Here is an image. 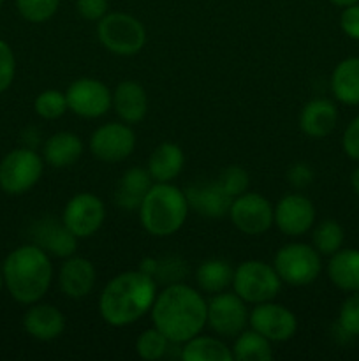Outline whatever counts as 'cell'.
Instances as JSON below:
<instances>
[{
    "mask_svg": "<svg viewBox=\"0 0 359 361\" xmlns=\"http://www.w3.org/2000/svg\"><path fill=\"white\" fill-rule=\"evenodd\" d=\"M153 326L172 344H185L208 323V303L190 286L176 282L158 293L151 307Z\"/></svg>",
    "mask_w": 359,
    "mask_h": 361,
    "instance_id": "obj_1",
    "label": "cell"
},
{
    "mask_svg": "<svg viewBox=\"0 0 359 361\" xmlns=\"http://www.w3.org/2000/svg\"><path fill=\"white\" fill-rule=\"evenodd\" d=\"M157 282L141 270L123 271L106 284L99 300L102 319L116 328L129 326L153 307Z\"/></svg>",
    "mask_w": 359,
    "mask_h": 361,
    "instance_id": "obj_2",
    "label": "cell"
},
{
    "mask_svg": "<svg viewBox=\"0 0 359 361\" xmlns=\"http://www.w3.org/2000/svg\"><path fill=\"white\" fill-rule=\"evenodd\" d=\"M4 282L16 302L37 303L51 286L53 264L49 254L39 245L14 249L4 261Z\"/></svg>",
    "mask_w": 359,
    "mask_h": 361,
    "instance_id": "obj_3",
    "label": "cell"
},
{
    "mask_svg": "<svg viewBox=\"0 0 359 361\" xmlns=\"http://www.w3.org/2000/svg\"><path fill=\"white\" fill-rule=\"evenodd\" d=\"M189 201L183 190L171 182H157L150 187L139 207L143 228L153 236L175 235L187 221Z\"/></svg>",
    "mask_w": 359,
    "mask_h": 361,
    "instance_id": "obj_4",
    "label": "cell"
},
{
    "mask_svg": "<svg viewBox=\"0 0 359 361\" xmlns=\"http://www.w3.org/2000/svg\"><path fill=\"white\" fill-rule=\"evenodd\" d=\"M97 35L108 51L120 56H132L143 49L146 30L137 18L125 13H108L99 20Z\"/></svg>",
    "mask_w": 359,
    "mask_h": 361,
    "instance_id": "obj_5",
    "label": "cell"
},
{
    "mask_svg": "<svg viewBox=\"0 0 359 361\" xmlns=\"http://www.w3.org/2000/svg\"><path fill=\"white\" fill-rule=\"evenodd\" d=\"M234 293L245 303L271 302L282 289V279L278 277L275 267L263 261H245L234 270L232 277Z\"/></svg>",
    "mask_w": 359,
    "mask_h": 361,
    "instance_id": "obj_6",
    "label": "cell"
},
{
    "mask_svg": "<svg viewBox=\"0 0 359 361\" xmlns=\"http://www.w3.org/2000/svg\"><path fill=\"white\" fill-rule=\"evenodd\" d=\"M282 282L291 286H308L320 275L322 263L315 247L306 243H289L277 252L273 261Z\"/></svg>",
    "mask_w": 359,
    "mask_h": 361,
    "instance_id": "obj_7",
    "label": "cell"
},
{
    "mask_svg": "<svg viewBox=\"0 0 359 361\" xmlns=\"http://www.w3.org/2000/svg\"><path fill=\"white\" fill-rule=\"evenodd\" d=\"M42 159L30 148L9 152L0 162V189L7 194H25L42 175Z\"/></svg>",
    "mask_w": 359,
    "mask_h": 361,
    "instance_id": "obj_8",
    "label": "cell"
},
{
    "mask_svg": "<svg viewBox=\"0 0 359 361\" xmlns=\"http://www.w3.org/2000/svg\"><path fill=\"white\" fill-rule=\"evenodd\" d=\"M273 204L264 196L245 192L234 197L229 208V217L234 228L245 235H263L273 224Z\"/></svg>",
    "mask_w": 359,
    "mask_h": 361,
    "instance_id": "obj_9",
    "label": "cell"
},
{
    "mask_svg": "<svg viewBox=\"0 0 359 361\" xmlns=\"http://www.w3.org/2000/svg\"><path fill=\"white\" fill-rule=\"evenodd\" d=\"M67 106L83 118H99L106 115L113 104V94L102 81L94 78H80L65 92Z\"/></svg>",
    "mask_w": 359,
    "mask_h": 361,
    "instance_id": "obj_10",
    "label": "cell"
},
{
    "mask_svg": "<svg viewBox=\"0 0 359 361\" xmlns=\"http://www.w3.org/2000/svg\"><path fill=\"white\" fill-rule=\"evenodd\" d=\"M106 219V207L95 194L80 192L70 197L62 214V221L77 238H90L101 229Z\"/></svg>",
    "mask_w": 359,
    "mask_h": 361,
    "instance_id": "obj_11",
    "label": "cell"
},
{
    "mask_svg": "<svg viewBox=\"0 0 359 361\" xmlns=\"http://www.w3.org/2000/svg\"><path fill=\"white\" fill-rule=\"evenodd\" d=\"M248 323V310L245 300L236 293H217L208 302V324L211 330L224 337H236Z\"/></svg>",
    "mask_w": 359,
    "mask_h": 361,
    "instance_id": "obj_12",
    "label": "cell"
},
{
    "mask_svg": "<svg viewBox=\"0 0 359 361\" xmlns=\"http://www.w3.org/2000/svg\"><path fill=\"white\" fill-rule=\"evenodd\" d=\"M136 147L134 130L127 123L111 122L101 126L90 137V152L102 162H122Z\"/></svg>",
    "mask_w": 359,
    "mask_h": 361,
    "instance_id": "obj_13",
    "label": "cell"
},
{
    "mask_svg": "<svg viewBox=\"0 0 359 361\" xmlns=\"http://www.w3.org/2000/svg\"><path fill=\"white\" fill-rule=\"evenodd\" d=\"M248 323L252 330L259 331L270 342H285L294 337L298 330V319L294 312L278 303H257L250 312Z\"/></svg>",
    "mask_w": 359,
    "mask_h": 361,
    "instance_id": "obj_14",
    "label": "cell"
},
{
    "mask_svg": "<svg viewBox=\"0 0 359 361\" xmlns=\"http://www.w3.org/2000/svg\"><path fill=\"white\" fill-rule=\"evenodd\" d=\"M315 221V207L303 194H289L282 197L273 210V222L284 235L301 236Z\"/></svg>",
    "mask_w": 359,
    "mask_h": 361,
    "instance_id": "obj_15",
    "label": "cell"
},
{
    "mask_svg": "<svg viewBox=\"0 0 359 361\" xmlns=\"http://www.w3.org/2000/svg\"><path fill=\"white\" fill-rule=\"evenodd\" d=\"M189 208H194L206 219H220L229 215L232 197L217 182H199L185 190Z\"/></svg>",
    "mask_w": 359,
    "mask_h": 361,
    "instance_id": "obj_16",
    "label": "cell"
},
{
    "mask_svg": "<svg viewBox=\"0 0 359 361\" xmlns=\"http://www.w3.org/2000/svg\"><path fill=\"white\" fill-rule=\"evenodd\" d=\"M35 245L56 257H70L77 249V236L63 224V221L46 219L34 231Z\"/></svg>",
    "mask_w": 359,
    "mask_h": 361,
    "instance_id": "obj_17",
    "label": "cell"
},
{
    "mask_svg": "<svg viewBox=\"0 0 359 361\" xmlns=\"http://www.w3.org/2000/svg\"><path fill=\"white\" fill-rule=\"evenodd\" d=\"M95 268L87 257H67L60 268V289L70 298H84L95 286Z\"/></svg>",
    "mask_w": 359,
    "mask_h": 361,
    "instance_id": "obj_18",
    "label": "cell"
},
{
    "mask_svg": "<svg viewBox=\"0 0 359 361\" xmlns=\"http://www.w3.org/2000/svg\"><path fill=\"white\" fill-rule=\"evenodd\" d=\"M338 122V109L327 99H313V101L306 102L299 115V127L303 133L310 137H320L329 136L334 130Z\"/></svg>",
    "mask_w": 359,
    "mask_h": 361,
    "instance_id": "obj_19",
    "label": "cell"
},
{
    "mask_svg": "<svg viewBox=\"0 0 359 361\" xmlns=\"http://www.w3.org/2000/svg\"><path fill=\"white\" fill-rule=\"evenodd\" d=\"M23 326L30 337L37 341H53L58 338L65 330V317L56 307L48 303H39L28 309L23 317Z\"/></svg>",
    "mask_w": 359,
    "mask_h": 361,
    "instance_id": "obj_20",
    "label": "cell"
},
{
    "mask_svg": "<svg viewBox=\"0 0 359 361\" xmlns=\"http://www.w3.org/2000/svg\"><path fill=\"white\" fill-rule=\"evenodd\" d=\"M113 106L125 123L141 122L148 111L146 92L136 81H122L113 92Z\"/></svg>",
    "mask_w": 359,
    "mask_h": 361,
    "instance_id": "obj_21",
    "label": "cell"
},
{
    "mask_svg": "<svg viewBox=\"0 0 359 361\" xmlns=\"http://www.w3.org/2000/svg\"><path fill=\"white\" fill-rule=\"evenodd\" d=\"M151 175L148 169L143 168H130L120 178L118 185L115 190V201L120 208L125 210H139L144 196L150 190Z\"/></svg>",
    "mask_w": 359,
    "mask_h": 361,
    "instance_id": "obj_22",
    "label": "cell"
},
{
    "mask_svg": "<svg viewBox=\"0 0 359 361\" xmlns=\"http://www.w3.org/2000/svg\"><path fill=\"white\" fill-rule=\"evenodd\" d=\"M327 277L338 289L347 293L359 291V250L340 249L327 263Z\"/></svg>",
    "mask_w": 359,
    "mask_h": 361,
    "instance_id": "obj_23",
    "label": "cell"
},
{
    "mask_svg": "<svg viewBox=\"0 0 359 361\" xmlns=\"http://www.w3.org/2000/svg\"><path fill=\"white\" fill-rule=\"evenodd\" d=\"M185 164L183 150L175 143H160L148 159V171L155 182H172Z\"/></svg>",
    "mask_w": 359,
    "mask_h": 361,
    "instance_id": "obj_24",
    "label": "cell"
},
{
    "mask_svg": "<svg viewBox=\"0 0 359 361\" xmlns=\"http://www.w3.org/2000/svg\"><path fill=\"white\" fill-rule=\"evenodd\" d=\"M83 154V141L74 133H56L44 143V161L53 168H69Z\"/></svg>",
    "mask_w": 359,
    "mask_h": 361,
    "instance_id": "obj_25",
    "label": "cell"
},
{
    "mask_svg": "<svg viewBox=\"0 0 359 361\" xmlns=\"http://www.w3.org/2000/svg\"><path fill=\"white\" fill-rule=\"evenodd\" d=\"M331 90L344 104H359V56L341 60L334 67L331 74Z\"/></svg>",
    "mask_w": 359,
    "mask_h": 361,
    "instance_id": "obj_26",
    "label": "cell"
},
{
    "mask_svg": "<svg viewBox=\"0 0 359 361\" xmlns=\"http://www.w3.org/2000/svg\"><path fill=\"white\" fill-rule=\"evenodd\" d=\"M232 277H234V270L224 259L204 261L196 271L197 286L204 293H210V295H217V293L225 291L227 286L232 284Z\"/></svg>",
    "mask_w": 359,
    "mask_h": 361,
    "instance_id": "obj_27",
    "label": "cell"
},
{
    "mask_svg": "<svg viewBox=\"0 0 359 361\" xmlns=\"http://www.w3.org/2000/svg\"><path fill=\"white\" fill-rule=\"evenodd\" d=\"M183 361H232V351L224 344L211 337H192L185 342L182 349Z\"/></svg>",
    "mask_w": 359,
    "mask_h": 361,
    "instance_id": "obj_28",
    "label": "cell"
},
{
    "mask_svg": "<svg viewBox=\"0 0 359 361\" xmlns=\"http://www.w3.org/2000/svg\"><path fill=\"white\" fill-rule=\"evenodd\" d=\"M232 356L238 361H271L273 349L270 341L256 330H243L232 345Z\"/></svg>",
    "mask_w": 359,
    "mask_h": 361,
    "instance_id": "obj_29",
    "label": "cell"
},
{
    "mask_svg": "<svg viewBox=\"0 0 359 361\" xmlns=\"http://www.w3.org/2000/svg\"><path fill=\"white\" fill-rule=\"evenodd\" d=\"M313 247L320 256H333L341 249L345 240L344 228L333 219H326L315 228L312 235Z\"/></svg>",
    "mask_w": 359,
    "mask_h": 361,
    "instance_id": "obj_30",
    "label": "cell"
},
{
    "mask_svg": "<svg viewBox=\"0 0 359 361\" xmlns=\"http://www.w3.org/2000/svg\"><path fill=\"white\" fill-rule=\"evenodd\" d=\"M169 341L165 338L164 334L157 330V328H150V330H144L139 335L136 342V351L137 355L146 361H157L168 351Z\"/></svg>",
    "mask_w": 359,
    "mask_h": 361,
    "instance_id": "obj_31",
    "label": "cell"
},
{
    "mask_svg": "<svg viewBox=\"0 0 359 361\" xmlns=\"http://www.w3.org/2000/svg\"><path fill=\"white\" fill-rule=\"evenodd\" d=\"M35 113L44 120H56L69 109L67 97L60 90H44L35 97Z\"/></svg>",
    "mask_w": 359,
    "mask_h": 361,
    "instance_id": "obj_32",
    "label": "cell"
},
{
    "mask_svg": "<svg viewBox=\"0 0 359 361\" xmlns=\"http://www.w3.org/2000/svg\"><path fill=\"white\" fill-rule=\"evenodd\" d=\"M60 0H16L21 16L30 23H44L56 13Z\"/></svg>",
    "mask_w": 359,
    "mask_h": 361,
    "instance_id": "obj_33",
    "label": "cell"
},
{
    "mask_svg": "<svg viewBox=\"0 0 359 361\" xmlns=\"http://www.w3.org/2000/svg\"><path fill=\"white\" fill-rule=\"evenodd\" d=\"M218 183H220V185L224 187L225 192L234 200V197L241 196V194H245L246 190H248L250 176L248 173L243 168H239V166H229V168H225L224 171L220 173Z\"/></svg>",
    "mask_w": 359,
    "mask_h": 361,
    "instance_id": "obj_34",
    "label": "cell"
},
{
    "mask_svg": "<svg viewBox=\"0 0 359 361\" xmlns=\"http://www.w3.org/2000/svg\"><path fill=\"white\" fill-rule=\"evenodd\" d=\"M187 275V264L185 261L180 257L168 256L164 259L155 261V271L153 279L158 282H168V284H176L182 282Z\"/></svg>",
    "mask_w": 359,
    "mask_h": 361,
    "instance_id": "obj_35",
    "label": "cell"
},
{
    "mask_svg": "<svg viewBox=\"0 0 359 361\" xmlns=\"http://www.w3.org/2000/svg\"><path fill=\"white\" fill-rule=\"evenodd\" d=\"M341 331L348 337H359V291L352 293L344 302L338 316Z\"/></svg>",
    "mask_w": 359,
    "mask_h": 361,
    "instance_id": "obj_36",
    "label": "cell"
},
{
    "mask_svg": "<svg viewBox=\"0 0 359 361\" xmlns=\"http://www.w3.org/2000/svg\"><path fill=\"white\" fill-rule=\"evenodd\" d=\"M16 73V60L11 46L0 39V94L11 87Z\"/></svg>",
    "mask_w": 359,
    "mask_h": 361,
    "instance_id": "obj_37",
    "label": "cell"
},
{
    "mask_svg": "<svg viewBox=\"0 0 359 361\" xmlns=\"http://www.w3.org/2000/svg\"><path fill=\"white\" fill-rule=\"evenodd\" d=\"M76 9L80 16L88 21H99L108 14V0H76Z\"/></svg>",
    "mask_w": 359,
    "mask_h": 361,
    "instance_id": "obj_38",
    "label": "cell"
},
{
    "mask_svg": "<svg viewBox=\"0 0 359 361\" xmlns=\"http://www.w3.org/2000/svg\"><path fill=\"white\" fill-rule=\"evenodd\" d=\"M341 147L352 161L359 162V115L345 129L344 137H341Z\"/></svg>",
    "mask_w": 359,
    "mask_h": 361,
    "instance_id": "obj_39",
    "label": "cell"
},
{
    "mask_svg": "<svg viewBox=\"0 0 359 361\" xmlns=\"http://www.w3.org/2000/svg\"><path fill=\"white\" fill-rule=\"evenodd\" d=\"M340 27L348 37L359 41V2L344 7L340 16Z\"/></svg>",
    "mask_w": 359,
    "mask_h": 361,
    "instance_id": "obj_40",
    "label": "cell"
},
{
    "mask_svg": "<svg viewBox=\"0 0 359 361\" xmlns=\"http://www.w3.org/2000/svg\"><path fill=\"white\" fill-rule=\"evenodd\" d=\"M287 178L292 187H296V189H305V187H308L313 182V171L305 162H298V164H294L289 169Z\"/></svg>",
    "mask_w": 359,
    "mask_h": 361,
    "instance_id": "obj_41",
    "label": "cell"
},
{
    "mask_svg": "<svg viewBox=\"0 0 359 361\" xmlns=\"http://www.w3.org/2000/svg\"><path fill=\"white\" fill-rule=\"evenodd\" d=\"M351 185H352V189H354V192L359 196V166L354 169V171H352Z\"/></svg>",
    "mask_w": 359,
    "mask_h": 361,
    "instance_id": "obj_42",
    "label": "cell"
},
{
    "mask_svg": "<svg viewBox=\"0 0 359 361\" xmlns=\"http://www.w3.org/2000/svg\"><path fill=\"white\" fill-rule=\"evenodd\" d=\"M331 4H334V6L338 7H347V6H352V4L359 2V0H329Z\"/></svg>",
    "mask_w": 359,
    "mask_h": 361,
    "instance_id": "obj_43",
    "label": "cell"
},
{
    "mask_svg": "<svg viewBox=\"0 0 359 361\" xmlns=\"http://www.w3.org/2000/svg\"><path fill=\"white\" fill-rule=\"evenodd\" d=\"M4 284H6V282H4V274H2V270H0V291H2Z\"/></svg>",
    "mask_w": 359,
    "mask_h": 361,
    "instance_id": "obj_44",
    "label": "cell"
},
{
    "mask_svg": "<svg viewBox=\"0 0 359 361\" xmlns=\"http://www.w3.org/2000/svg\"><path fill=\"white\" fill-rule=\"evenodd\" d=\"M2 4H4V0H0V6H2Z\"/></svg>",
    "mask_w": 359,
    "mask_h": 361,
    "instance_id": "obj_45",
    "label": "cell"
}]
</instances>
